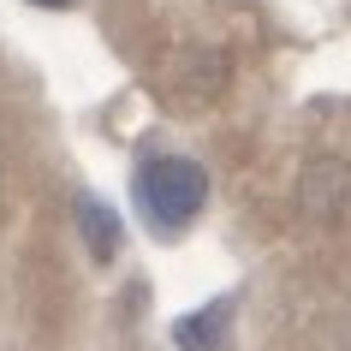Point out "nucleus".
<instances>
[{
	"label": "nucleus",
	"instance_id": "7ed1b4c3",
	"mask_svg": "<svg viewBox=\"0 0 351 351\" xmlns=\"http://www.w3.org/2000/svg\"><path fill=\"white\" fill-rule=\"evenodd\" d=\"M173 90H179V101H185V108L215 101V95L226 90V60L215 54V48H185V54H179V66H173Z\"/></svg>",
	"mask_w": 351,
	"mask_h": 351
},
{
	"label": "nucleus",
	"instance_id": "423d86ee",
	"mask_svg": "<svg viewBox=\"0 0 351 351\" xmlns=\"http://www.w3.org/2000/svg\"><path fill=\"white\" fill-rule=\"evenodd\" d=\"M30 6H66V0H30Z\"/></svg>",
	"mask_w": 351,
	"mask_h": 351
},
{
	"label": "nucleus",
	"instance_id": "f03ea898",
	"mask_svg": "<svg viewBox=\"0 0 351 351\" xmlns=\"http://www.w3.org/2000/svg\"><path fill=\"white\" fill-rule=\"evenodd\" d=\"M298 208L310 221H339L351 208V161L346 155H310L298 173Z\"/></svg>",
	"mask_w": 351,
	"mask_h": 351
},
{
	"label": "nucleus",
	"instance_id": "39448f33",
	"mask_svg": "<svg viewBox=\"0 0 351 351\" xmlns=\"http://www.w3.org/2000/svg\"><path fill=\"white\" fill-rule=\"evenodd\" d=\"M72 221H77V232H84V244H90V256H95V262H113V256H119L125 232H119V215H113L108 203L77 197V203H72Z\"/></svg>",
	"mask_w": 351,
	"mask_h": 351
},
{
	"label": "nucleus",
	"instance_id": "20e7f679",
	"mask_svg": "<svg viewBox=\"0 0 351 351\" xmlns=\"http://www.w3.org/2000/svg\"><path fill=\"white\" fill-rule=\"evenodd\" d=\"M232 310H239V298L226 292V298H215L208 310L179 315V322H173L179 351H226V339H232Z\"/></svg>",
	"mask_w": 351,
	"mask_h": 351
},
{
	"label": "nucleus",
	"instance_id": "f257e3e1",
	"mask_svg": "<svg viewBox=\"0 0 351 351\" xmlns=\"http://www.w3.org/2000/svg\"><path fill=\"white\" fill-rule=\"evenodd\" d=\"M208 203V173L185 155H161V161L137 167V208L155 232H179L203 215Z\"/></svg>",
	"mask_w": 351,
	"mask_h": 351
}]
</instances>
